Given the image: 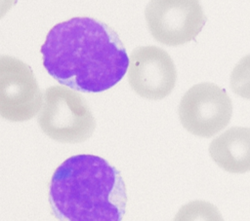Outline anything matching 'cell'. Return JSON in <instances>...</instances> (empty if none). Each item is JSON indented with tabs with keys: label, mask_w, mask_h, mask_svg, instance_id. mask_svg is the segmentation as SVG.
Segmentation results:
<instances>
[{
	"label": "cell",
	"mask_w": 250,
	"mask_h": 221,
	"mask_svg": "<svg viewBox=\"0 0 250 221\" xmlns=\"http://www.w3.org/2000/svg\"><path fill=\"white\" fill-rule=\"evenodd\" d=\"M43 65L60 84L83 92H101L125 75L129 57L116 32L88 17L53 26L41 47Z\"/></svg>",
	"instance_id": "6da1fadb"
},
{
	"label": "cell",
	"mask_w": 250,
	"mask_h": 221,
	"mask_svg": "<svg viewBox=\"0 0 250 221\" xmlns=\"http://www.w3.org/2000/svg\"><path fill=\"white\" fill-rule=\"evenodd\" d=\"M49 203L60 221H121L127 194L120 172L95 155H75L52 175Z\"/></svg>",
	"instance_id": "7a4b0ae2"
},
{
	"label": "cell",
	"mask_w": 250,
	"mask_h": 221,
	"mask_svg": "<svg viewBox=\"0 0 250 221\" xmlns=\"http://www.w3.org/2000/svg\"><path fill=\"white\" fill-rule=\"evenodd\" d=\"M37 122L47 136L63 143L83 142L96 128L95 118L83 96L63 86L46 90Z\"/></svg>",
	"instance_id": "3957f363"
},
{
	"label": "cell",
	"mask_w": 250,
	"mask_h": 221,
	"mask_svg": "<svg viewBox=\"0 0 250 221\" xmlns=\"http://www.w3.org/2000/svg\"><path fill=\"white\" fill-rule=\"evenodd\" d=\"M145 17L152 37L166 46L193 40L206 22L199 0H151Z\"/></svg>",
	"instance_id": "277c9868"
},
{
	"label": "cell",
	"mask_w": 250,
	"mask_h": 221,
	"mask_svg": "<svg viewBox=\"0 0 250 221\" xmlns=\"http://www.w3.org/2000/svg\"><path fill=\"white\" fill-rule=\"evenodd\" d=\"M183 127L200 137H211L225 129L232 115V102L227 92L213 83L192 86L179 105Z\"/></svg>",
	"instance_id": "5b68a950"
},
{
	"label": "cell",
	"mask_w": 250,
	"mask_h": 221,
	"mask_svg": "<svg viewBox=\"0 0 250 221\" xmlns=\"http://www.w3.org/2000/svg\"><path fill=\"white\" fill-rule=\"evenodd\" d=\"M43 95L31 68L9 55L0 57V114L12 122L33 118L40 110Z\"/></svg>",
	"instance_id": "8992f818"
},
{
	"label": "cell",
	"mask_w": 250,
	"mask_h": 221,
	"mask_svg": "<svg viewBox=\"0 0 250 221\" xmlns=\"http://www.w3.org/2000/svg\"><path fill=\"white\" fill-rule=\"evenodd\" d=\"M176 80L175 64L163 49L143 46L131 53L128 82L140 96L151 100L162 99L172 92Z\"/></svg>",
	"instance_id": "52a82bcc"
},
{
	"label": "cell",
	"mask_w": 250,
	"mask_h": 221,
	"mask_svg": "<svg viewBox=\"0 0 250 221\" xmlns=\"http://www.w3.org/2000/svg\"><path fill=\"white\" fill-rule=\"evenodd\" d=\"M209 154L213 161L228 172L250 171V128H229L212 140Z\"/></svg>",
	"instance_id": "ba28073f"
},
{
	"label": "cell",
	"mask_w": 250,
	"mask_h": 221,
	"mask_svg": "<svg viewBox=\"0 0 250 221\" xmlns=\"http://www.w3.org/2000/svg\"><path fill=\"white\" fill-rule=\"evenodd\" d=\"M174 221H224V218L211 203L192 201L179 209Z\"/></svg>",
	"instance_id": "9c48e42d"
},
{
	"label": "cell",
	"mask_w": 250,
	"mask_h": 221,
	"mask_svg": "<svg viewBox=\"0 0 250 221\" xmlns=\"http://www.w3.org/2000/svg\"><path fill=\"white\" fill-rule=\"evenodd\" d=\"M230 88L238 96L250 100V54L243 56L232 69Z\"/></svg>",
	"instance_id": "30bf717a"
}]
</instances>
